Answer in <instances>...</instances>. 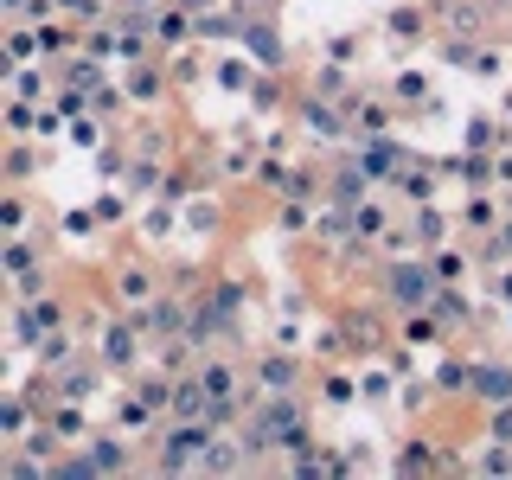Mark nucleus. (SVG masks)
Wrapping results in <instances>:
<instances>
[{
    "label": "nucleus",
    "instance_id": "nucleus-1",
    "mask_svg": "<svg viewBox=\"0 0 512 480\" xmlns=\"http://www.w3.org/2000/svg\"><path fill=\"white\" fill-rule=\"evenodd\" d=\"M397 301H410V308H423V301H429V282L416 276V269H397Z\"/></svg>",
    "mask_w": 512,
    "mask_h": 480
}]
</instances>
